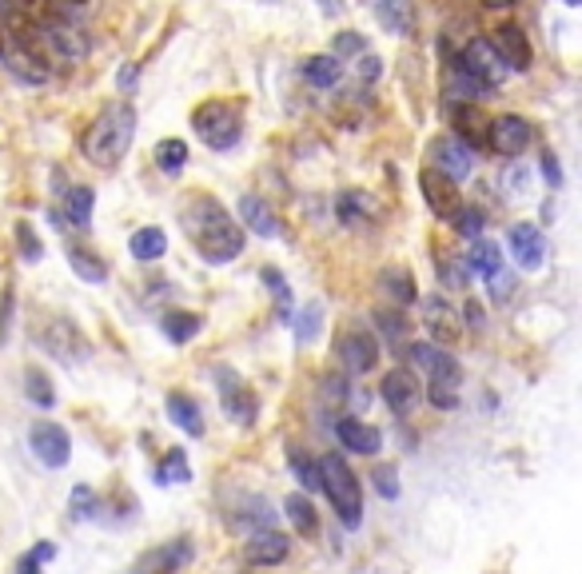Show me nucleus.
Returning <instances> with one entry per match:
<instances>
[{"instance_id":"37998d69","label":"nucleus","mask_w":582,"mask_h":574,"mask_svg":"<svg viewBox=\"0 0 582 574\" xmlns=\"http://www.w3.org/2000/svg\"><path fill=\"white\" fill-rule=\"evenodd\" d=\"M359 53H367V44L359 32H335V44H332L335 61H347V56H359Z\"/></svg>"},{"instance_id":"c756f323","label":"nucleus","mask_w":582,"mask_h":574,"mask_svg":"<svg viewBox=\"0 0 582 574\" xmlns=\"http://www.w3.org/2000/svg\"><path fill=\"white\" fill-rule=\"evenodd\" d=\"M379 288H384V292L391 295L399 307H407V303L419 300L416 280H411V272H407V268H384V272H379Z\"/></svg>"},{"instance_id":"4c0bfd02","label":"nucleus","mask_w":582,"mask_h":574,"mask_svg":"<svg viewBox=\"0 0 582 574\" xmlns=\"http://www.w3.org/2000/svg\"><path fill=\"white\" fill-rule=\"evenodd\" d=\"M12 236H17V248H21L24 260H29V263H41V260H44V243H41V236L32 231L29 219H17V228H12Z\"/></svg>"},{"instance_id":"393cba45","label":"nucleus","mask_w":582,"mask_h":574,"mask_svg":"<svg viewBox=\"0 0 582 574\" xmlns=\"http://www.w3.org/2000/svg\"><path fill=\"white\" fill-rule=\"evenodd\" d=\"M164 408H168V419H172L184 435H192V438L204 435V411H200V403L192 396H184V391H168Z\"/></svg>"},{"instance_id":"5fc2aeb1","label":"nucleus","mask_w":582,"mask_h":574,"mask_svg":"<svg viewBox=\"0 0 582 574\" xmlns=\"http://www.w3.org/2000/svg\"><path fill=\"white\" fill-rule=\"evenodd\" d=\"M483 9H510V4H519V0H478Z\"/></svg>"},{"instance_id":"864d4df0","label":"nucleus","mask_w":582,"mask_h":574,"mask_svg":"<svg viewBox=\"0 0 582 574\" xmlns=\"http://www.w3.org/2000/svg\"><path fill=\"white\" fill-rule=\"evenodd\" d=\"M315 4H320L327 17H340V12H344V4H340V0H315Z\"/></svg>"},{"instance_id":"0eeeda50","label":"nucleus","mask_w":582,"mask_h":574,"mask_svg":"<svg viewBox=\"0 0 582 574\" xmlns=\"http://www.w3.org/2000/svg\"><path fill=\"white\" fill-rule=\"evenodd\" d=\"M335 351H340V359H344V367L352 376H367V371H375V364H379V339H375V332L364 324L344 327L340 339H335Z\"/></svg>"},{"instance_id":"f704fd0d","label":"nucleus","mask_w":582,"mask_h":574,"mask_svg":"<svg viewBox=\"0 0 582 574\" xmlns=\"http://www.w3.org/2000/svg\"><path fill=\"white\" fill-rule=\"evenodd\" d=\"M192 479V467H187V459H184V451L180 447H172L164 455V459H160V467H157V483H187Z\"/></svg>"},{"instance_id":"8fccbe9b","label":"nucleus","mask_w":582,"mask_h":574,"mask_svg":"<svg viewBox=\"0 0 582 574\" xmlns=\"http://www.w3.org/2000/svg\"><path fill=\"white\" fill-rule=\"evenodd\" d=\"M542 176L551 180L554 188L562 184V167H559V156H554V152H542Z\"/></svg>"},{"instance_id":"f257e3e1","label":"nucleus","mask_w":582,"mask_h":574,"mask_svg":"<svg viewBox=\"0 0 582 574\" xmlns=\"http://www.w3.org/2000/svg\"><path fill=\"white\" fill-rule=\"evenodd\" d=\"M180 224H184L192 248L200 251V260L212 263V268H224V263L244 256L248 236H244V228L231 219V212L224 208L216 196H208V192H196V196L184 199Z\"/></svg>"},{"instance_id":"412c9836","label":"nucleus","mask_w":582,"mask_h":574,"mask_svg":"<svg viewBox=\"0 0 582 574\" xmlns=\"http://www.w3.org/2000/svg\"><path fill=\"white\" fill-rule=\"evenodd\" d=\"M371 9L384 32L416 36V0H371Z\"/></svg>"},{"instance_id":"ea45409f","label":"nucleus","mask_w":582,"mask_h":574,"mask_svg":"<svg viewBox=\"0 0 582 574\" xmlns=\"http://www.w3.org/2000/svg\"><path fill=\"white\" fill-rule=\"evenodd\" d=\"M323 315V307L320 303H303L300 312H295V339H300V344H312L315 335H320V320Z\"/></svg>"},{"instance_id":"de8ad7c7","label":"nucleus","mask_w":582,"mask_h":574,"mask_svg":"<svg viewBox=\"0 0 582 574\" xmlns=\"http://www.w3.org/2000/svg\"><path fill=\"white\" fill-rule=\"evenodd\" d=\"M340 219L344 224H359L364 219V199H359V192H344L340 196Z\"/></svg>"},{"instance_id":"7ed1b4c3","label":"nucleus","mask_w":582,"mask_h":574,"mask_svg":"<svg viewBox=\"0 0 582 574\" xmlns=\"http://www.w3.org/2000/svg\"><path fill=\"white\" fill-rule=\"evenodd\" d=\"M320 487L327 491V502L340 515V522H344L347 531H355L364 522V487H359V475L347 467V459L340 451H332V455L320 459Z\"/></svg>"},{"instance_id":"7c9ffc66","label":"nucleus","mask_w":582,"mask_h":574,"mask_svg":"<svg viewBox=\"0 0 582 574\" xmlns=\"http://www.w3.org/2000/svg\"><path fill=\"white\" fill-rule=\"evenodd\" d=\"M200 327H204V320L192 312H168L164 320H160V332H164L172 344H192L200 335Z\"/></svg>"},{"instance_id":"3c124183","label":"nucleus","mask_w":582,"mask_h":574,"mask_svg":"<svg viewBox=\"0 0 582 574\" xmlns=\"http://www.w3.org/2000/svg\"><path fill=\"white\" fill-rule=\"evenodd\" d=\"M379 56H371V53H364V61H359V73H364V80H375V76L384 73V68H379Z\"/></svg>"},{"instance_id":"2f4dec72","label":"nucleus","mask_w":582,"mask_h":574,"mask_svg":"<svg viewBox=\"0 0 582 574\" xmlns=\"http://www.w3.org/2000/svg\"><path fill=\"white\" fill-rule=\"evenodd\" d=\"M283 511H288V522L295 527V534H315L320 531V515L308 502V495H288L283 499Z\"/></svg>"},{"instance_id":"bb28decb","label":"nucleus","mask_w":582,"mask_h":574,"mask_svg":"<svg viewBox=\"0 0 582 574\" xmlns=\"http://www.w3.org/2000/svg\"><path fill=\"white\" fill-rule=\"evenodd\" d=\"M303 76H308L312 88L327 93V88H335V84L344 80V61H335L332 53H315L303 61Z\"/></svg>"},{"instance_id":"c9c22d12","label":"nucleus","mask_w":582,"mask_h":574,"mask_svg":"<svg viewBox=\"0 0 582 574\" xmlns=\"http://www.w3.org/2000/svg\"><path fill=\"white\" fill-rule=\"evenodd\" d=\"M24 391H29V399L36 403V408H53V403H56L53 379L44 376V371H36V367H29V371H24Z\"/></svg>"},{"instance_id":"c03bdc74","label":"nucleus","mask_w":582,"mask_h":574,"mask_svg":"<svg viewBox=\"0 0 582 574\" xmlns=\"http://www.w3.org/2000/svg\"><path fill=\"white\" fill-rule=\"evenodd\" d=\"M68 511H73V519H93V515H96V495L88 491V487H76V491L68 495Z\"/></svg>"},{"instance_id":"9b49d317","label":"nucleus","mask_w":582,"mask_h":574,"mask_svg":"<svg viewBox=\"0 0 582 574\" xmlns=\"http://www.w3.org/2000/svg\"><path fill=\"white\" fill-rule=\"evenodd\" d=\"M427 160L435 167V172H443L448 180H455V184H463V180L471 176V167H475V156H471L467 144H459L455 137H439L431 140V148H427Z\"/></svg>"},{"instance_id":"423d86ee","label":"nucleus","mask_w":582,"mask_h":574,"mask_svg":"<svg viewBox=\"0 0 582 574\" xmlns=\"http://www.w3.org/2000/svg\"><path fill=\"white\" fill-rule=\"evenodd\" d=\"M36 339H41V347L48 351V356L56 359V364H64V367H73V364H84L88 359V339H84V332L73 324V320H48V324L36 332Z\"/></svg>"},{"instance_id":"dca6fc26","label":"nucleus","mask_w":582,"mask_h":574,"mask_svg":"<svg viewBox=\"0 0 582 574\" xmlns=\"http://www.w3.org/2000/svg\"><path fill=\"white\" fill-rule=\"evenodd\" d=\"M423 327H427V335H431V344L435 347L455 344L459 332H463L455 303H448L443 295H427L423 300Z\"/></svg>"},{"instance_id":"e433bc0d","label":"nucleus","mask_w":582,"mask_h":574,"mask_svg":"<svg viewBox=\"0 0 582 574\" xmlns=\"http://www.w3.org/2000/svg\"><path fill=\"white\" fill-rule=\"evenodd\" d=\"M288 467L295 470V479H300L303 491H320V463H312L303 451L291 447L288 451Z\"/></svg>"},{"instance_id":"1a4fd4ad","label":"nucleus","mask_w":582,"mask_h":574,"mask_svg":"<svg viewBox=\"0 0 582 574\" xmlns=\"http://www.w3.org/2000/svg\"><path fill=\"white\" fill-rule=\"evenodd\" d=\"M455 64L471 76V80L483 84L487 93H495V88H499V84L510 76V68L499 61V53L491 48V41H471L467 48H463V53L455 56Z\"/></svg>"},{"instance_id":"cd10ccee","label":"nucleus","mask_w":582,"mask_h":574,"mask_svg":"<svg viewBox=\"0 0 582 574\" xmlns=\"http://www.w3.org/2000/svg\"><path fill=\"white\" fill-rule=\"evenodd\" d=\"M68 268H73L84 283H105L108 280L105 256H96L93 248H80V243H68Z\"/></svg>"},{"instance_id":"4d7b16f0","label":"nucleus","mask_w":582,"mask_h":574,"mask_svg":"<svg viewBox=\"0 0 582 574\" xmlns=\"http://www.w3.org/2000/svg\"><path fill=\"white\" fill-rule=\"evenodd\" d=\"M4 53H9V44H4V32H0V61H4Z\"/></svg>"},{"instance_id":"49530a36","label":"nucleus","mask_w":582,"mask_h":574,"mask_svg":"<svg viewBox=\"0 0 582 574\" xmlns=\"http://www.w3.org/2000/svg\"><path fill=\"white\" fill-rule=\"evenodd\" d=\"M263 283L271 288V295H276V303H280V312L288 315V280H283L280 268H263Z\"/></svg>"},{"instance_id":"a18cd8bd","label":"nucleus","mask_w":582,"mask_h":574,"mask_svg":"<svg viewBox=\"0 0 582 574\" xmlns=\"http://www.w3.org/2000/svg\"><path fill=\"white\" fill-rule=\"evenodd\" d=\"M53 543H41V546H32L29 554H24L21 559V566H17V571L21 574H41V563H48V559H53Z\"/></svg>"},{"instance_id":"ddd939ff","label":"nucleus","mask_w":582,"mask_h":574,"mask_svg":"<svg viewBox=\"0 0 582 574\" xmlns=\"http://www.w3.org/2000/svg\"><path fill=\"white\" fill-rule=\"evenodd\" d=\"M419 192H423V204L435 212L439 219H451L459 212V204H463L455 180H448L443 172H435V167H423V172H419Z\"/></svg>"},{"instance_id":"39448f33","label":"nucleus","mask_w":582,"mask_h":574,"mask_svg":"<svg viewBox=\"0 0 582 574\" xmlns=\"http://www.w3.org/2000/svg\"><path fill=\"white\" fill-rule=\"evenodd\" d=\"M192 128H196L200 144H208L212 152H231L244 137V116L228 100H208L192 112Z\"/></svg>"},{"instance_id":"c85d7f7f","label":"nucleus","mask_w":582,"mask_h":574,"mask_svg":"<svg viewBox=\"0 0 582 574\" xmlns=\"http://www.w3.org/2000/svg\"><path fill=\"white\" fill-rule=\"evenodd\" d=\"M128 251H132V260H140V263H157L168 251V236L160 228H140V231H132Z\"/></svg>"},{"instance_id":"f03ea898","label":"nucleus","mask_w":582,"mask_h":574,"mask_svg":"<svg viewBox=\"0 0 582 574\" xmlns=\"http://www.w3.org/2000/svg\"><path fill=\"white\" fill-rule=\"evenodd\" d=\"M132 137H136V108L128 100H116L84 132V156L93 160L96 167H116L128 156Z\"/></svg>"},{"instance_id":"58836bf2","label":"nucleus","mask_w":582,"mask_h":574,"mask_svg":"<svg viewBox=\"0 0 582 574\" xmlns=\"http://www.w3.org/2000/svg\"><path fill=\"white\" fill-rule=\"evenodd\" d=\"M375 327H379V332H384V339L391 347H407V320L399 312H375Z\"/></svg>"},{"instance_id":"9d476101","label":"nucleus","mask_w":582,"mask_h":574,"mask_svg":"<svg viewBox=\"0 0 582 574\" xmlns=\"http://www.w3.org/2000/svg\"><path fill=\"white\" fill-rule=\"evenodd\" d=\"M29 447L44 467H53V470H61L64 463L73 459V438H68V431H64L61 423H53V419H36V423H32Z\"/></svg>"},{"instance_id":"6ab92c4d","label":"nucleus","mask_w":582,"mask_h":574,"mask_svg":"<svg viewBox=\"0 0 582 574\" xmlns=\"http://www.w3.org/2000/svg\"><path fill=\"white\" fill-rule=\"evenodd\" d=\"M244 554H248L251 566H280L291 554V539L276 527H260V531H251Z\"/></svg>"},{"instance_id":"5701e85b","label":"nucleus","mask_w":582,"mask_h":574,"mask_svg":"<svg viewBox=\"0 0 582 574\" xmlns=\"http://www.w3.org/2000/svg\"><path fill=\"white\" fill-rule=\"evenodd\" d=\"M239 228H251L256 236L271 240V236H280V219L271 212V204L263 196H239Z\"/></svg>"},{"instance_id":"6e6d98bb","label":"nucleus","mask_w":582,"mask_h":574,"mask_svg":"<svg viewBox=\"0 0 582 574\" xmlns=\"http://www.w3.org/2000/svg\"><path fill=\"white\" fill-rule=\"evenodd\" d=\"M478 315H483V307H478V303L471 300V303H467V320H471V324H475V327L483 324V320H478Z\"/></svg>"},{"instance_id":"f8f14e48","label":"nucleus","mask_w":582,"mask_h":574,"mask_svg":"<svg viewBox=\"0 0 582 574\" xmlns=\"http://www.w3.org/2000/svg\"><path fill=\"white\" fill-rule=\"evenodd\" d=\"M487 144L507 160H519L522 152L530 148V124L522 116L507 112V116H495L487 128Z\"/></svg>"},{"instance_id":"603ef678","label":"nucleus","mask_w":582,"mask_h":574,"mask_svg":"<svg viewBox=\"0 0 582 574\" xmlns=\"http://www.w3.org/2000/svg\"><path fill=\"white\" fill-rule=\"evenodd\" d=\"M136 80H140V68H136V64H125V68H120V93H128Z\"/></svg>"},{"instance_id":"79ce46f5","label":"nucleus","mask_w":582,"mask_h":574,"mask_svg":"<svg viewBox=\"0 0 582 574\" xmlns=\"http://www.w3.org/2000/svg\"><path fill=\"white\" fill-rule=\"evenodd\" d=\"M455 231L459 236H471V240H478V236H483V212L478 208H467V204H459V212L455 216Z\"/></svg>"},{"instance_id":"09e8293b","label":"nucleus","mask_w":582,"mask_h":574,"mask_svg":"<svg viewBox=\"0 0 582 574\" xmlns=\"http://www.w3.org/2000/svg\"><path fill=\"white\" fill-rule=\"evenodd\" d=\"M375 487H379V495H384V499H396V495H399L396 470H391V467H379V470H375Z\"/></svg>"},{"instance_id":"6e6552de","label":"nucleus","mask_w":582,"mask_h":574,"mask_svg":"<svg viewBox=\"0 0 582 574\" xmlns=\"http://www.w3.org/2000/svg\"><path fill=\"white\" fill-rule=\"evenodd\" d=\"M41 36H44V48H48V56L53 61H68V64H80L84 56H88V32L80 29V24H73L68 17H56V21L41 24Z\"/></svg>"},{"instance_id":"473e14b6","label":"nucleus","mask_w":582,"mask_h":574,"mask_svg":"<svg viewBox=\"0 0 582 574\" xmlns=\"http://www.w3.org/2000/svg\"><path fill=\"white\" fill-rule=\"evenodd\" d=\"M471 268H475L483 280H495V275L503 272V248L495 240H475V248H471Z\"/></svg>"},{"instance_id":"13d9d810","label":"nucleus","mask_w":582,"mask_h":574,"mask_svg":"<svg viewBox=\"0 0 582 574\" xmlns=\"http://www.w3.org/2000/svg\"><path fill=\"white\" fill-rule=\"evenodd\" d=\"M567 4H579V0H567Z\"/></svg>"},{"instance_id":"72a5a7b5","label":"nucleus","mask_w":582,"mask_h":574,"mask_svg":"<svg viewBox=\"0 0 582 574\" xmlns=\"http://www.w3.org/2000/svg\"><path fill=\"white\" fill-rule=\"evenodd\" d=\"M187 164V144L176 137H168L157 144V167L160 172H168V176H176V172H184Z\"/></svg>"},{"instance_id":"2eb2a0df","label":"nucleus","mask_w":582,"mask_h":574,"mask_svg":"<svg viewBox=\"0 0 582 574\" xmlns=\"http://www.w3.org/2000/svg\"><path fill=\"white\" fill-rule=\"evenodd\" d=\"M216 379H219V403H224V411H228V419H236V423H244L248 427L251 419H256V396H251L248 387H244V379L236 376V371H228V367H216Z\"/></svg>"},{"instance_id":"4468645a","label":"nucleus","mask_w":582,"mask_h":574,"mask_svg":"<svg viewBox=\"0 0 582 574\" xmlns=\"http://www.w3.org/2000/svg\"><path fill=\"white\" fill-rule=\"evenodd\" d=\"M491 48L499 53V61L507 64L510 73H527L530 64H535V48H530L527 32L519 24H499V29L491 32Z\"/></svg>"},{"instance_id":"a878e982","label":"nucleus","mask_w":582,"mask_h":574,"mask_svg":"<svg viewBox=\"0 0 582 574\" xmlns=\"http://www.w3.org/2000/svg\"><path fill=\"white\" fill-rule=\"evenodd\" d=\"M187 543H168V546H157V551H148L140 563L132 566V574H176L180 566L187 563Z\"/></svg>"},{"instance_id":"20e7f679","label":"nucleus","mask_w":582,"mask_h":574,"mask_svg":"<svg viewBox=\"0 0 582 574\" xmlns=\"http://www.w3.org/2000/svg\"><path fill=\"white\" fill-rule=\"evenodd\" d=\"M407 351L416 356V364L427 371V399L435 408L451 411L459 403V364L435 344H407Z\"/></svg>"},{"instance_id":"b1692460","label":"nucleus","mask_w":582,"mask_h":574,"mask_svg":"<svg viewBox=\"0 0 582 574\" xmlns=\"http://www.w3.org/2000/svg\"><path fill=\"white\" fill-rule=\"evenodd\" d=\"M93 208H96V192L93 188H84V184H76V188H68L64 192V204H61V212H53L56 219H61V228H88L93 224Z\"/></svg>"},{"instance_id":"a211bd4d","label":"nucleus","mask_w":582,"mask_h":574,"mask_svg":"<svg viewBox=\"0 0 582 574\" xmlns=\"http://www.w3.org/2000/svg\"><path fill=\"white\" fill-rule=\"evenodd\" d=\"M379 396H384V403L396 415H407V411L416 408L419 403V396H423V383H419L407 367H396V371H387L384 376V383H379Z\"/></svg>"},{"instance_id":"aec40b11","label":"nucleus","mask_w":582,"mask_h":574,"mask_svg":"<svg viewBox=\"0 0 582 574\" xmlns=\"http://www.w3.org/2000/svg\"><path fill=\"white\" fill-rule=\"evenodd\" d=\"M507 243H510V256H515V263H519L522 272H539L542 256H547V240H542V231L535 228V224H515Z\"/></svg>"},{"instance_id":"4be33fe9","label":"nucleus","mask_w":582,"mask_h":574,"mask_svg":"<svg viewBox=\"0 0 582 574\" xmlns=\"http://www.w3.org/2000/svg\"><path fill=\"white\" fill-rule=\"evenodd\" d=\"M335 438H340L352 455H379V447H384L379 427L359 423V419H340V423H335Z\"/></svg>"},{"instance_id":"a19ab883","label":"nucleus","mask_w":582,"mask_h":574,"mask_svg":"<svg viewBox=\"0 0 582 574\" xmlns=\"http://www.w3.org/2000/svg\"><path fill=\"white\" fill-rule=\"evenodd\" d=\"M503 192L507 196H527L530 192V167L522 160H510L507 172H503Z\"/></svg>"},{"instance_id":"f3484780","label":"nucleus","mask_w":582,"mask_h":574,"mask_svg":"<svg viewBox=\"0 0 582 574\" xmlns=\"http://www.w3.org/2000/svg\"><path fill=\"white\" fill-rule=\"evenodd\" d=\"M448 116H451V137L459 140V144H467V148H483L487 144V128H491V120H487V112L478 105H471V100H455V105L448 108Z\"/></svg>"}]
</instances>
